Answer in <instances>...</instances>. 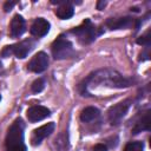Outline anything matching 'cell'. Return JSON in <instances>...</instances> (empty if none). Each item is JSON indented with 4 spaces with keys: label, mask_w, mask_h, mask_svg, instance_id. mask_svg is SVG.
Masks as SVG:
<instances>
[{
    "label": "cell",
    "mask_w": 151,
    "mask_h": 151,
    "mask_svg": "<svg viewBox=\"0 0 151 151\" xmlns=\"http://www.w3.org/2000/svg\"><path fill=\"white\" fill-rule=\"evenodd\" d=\"M132 84H133V79L123 76L116 70L100 68L90 73L79 84V91L81 96H87L90 87H97L99 85H103V86L114 87V88H125L131 86Z\"/></svg>",
    "instance_id": "cell-1"
},
{
    "label": "cell",
    "mask_w": 151,
    "mask_h": 151,
    "mask_svg": "<svg viewBox=\"0 0 151 151\" xmlns=\"http://www.w3.org/2000/svg\"><path fill=\"white\" fill-rule=\"evenodd\" d=\"M24 129L25 124L21 118H17L12 125L8 127L6 134V150L7 151H26V144L24 139Z\"/></svg>",
    "instance_id": "cell-2"
},
{
    "label": "cell",
    "mask_w": 151,
    "mask_h": 151,
    "mask_svg": "<svg viewBox=\"0 0 151 151\" xmlns=\"http://www.w3.org/2000/svg\"><path fill=\"white\" fill-rule=\"evenodd\" d=\"M71 33L76 35V38L81 42V44H91L92 41L96 40V38L101 33L98 31L96 25L91 21V19H85L81 25L74 27L71 29Z\"/></svg>",
    "instance_id": "cell-3"
},
{
    "label": "cell",
    "mask_w": 151,
    "mask_h": 151,
    "mask_svg": "<svg viewBox=\"0 0 151 151\" xmlns=\"http://www.w3.org/2000/svg\"><path fill=\"white\" fill-rule=\"evenodd\" d=\"M51 50H52L53 58L57 59V60L67 59V58H71L74 54V50H73L72 42L64 34H60L52 42Z\"/></svg>",
    "instance_id": "cell-4"
},
{
    "label": "cell",
    "mask_w": 151,
    "mask_h": 151,
    "mask_svg": "<svg viewBox=\"0 0 151 151\" xmlns=\"http://www.w3.org/2000/svg\"><path fill=\"white\" fill-rule=\"evenodd\" d=\"M34 45H35V41H34L32 38H28V39H25V40H22V41H20V42L5 46L4 50L1 51V57L7 58V57L14 54L17 58L24 59V58L33 50Z\"/></svg>",
    "instance_id": "cell-5"
},
{
    "label": "cell",
    "mask_w": 151,
    "mask_h": 151,
    "mask_svg": "<svg viewBox=\"0 0 151 151\" xmlns=\"http://www.w3.org/2000/svg\"><path fill=\"white\" fill-rule=\"evenodd\" d=\"M142 24V20L134 19L131 17H120V18H110L106 20L105 25L110 29H127L131 27H134L136 31L139 28Z\"/></svg>",
    "instance_id": "cell-6"
},
{
    "label": "cell",
    "mask_w": 151,
    "mask_h": 151,
    "mask_svg": "<svg viewBox=\"0 0 151 151\" xmlns=\"http://www.w3.org/2000/svg\"><path fill=\"white\" fill-rule=\"evenodd\" d=\"M130 105H131V100L130 99H125V100L119 101L116 105L111 106L109 109V111H107V118H109L110 124L111 125L118 124L124 118V116L127 113V111L130 109Z\"/></svg>",
    "instance_id": "cell-7"
},
{
    "label": "cell",
    "mask_w": 151,
    "mask_h": 151,
    "mask_svg": "<svg viewBox=\"0 0 151 151\" xmlns=\"http://www.w3.org/2000/svg\"><path fill=\"white\" fill-rule=\"evenodd\" d=\"M48 67V55L45 52H38L27 64V68L34 73H41Z\"/></svg>",
    "instance_id": "cell-8"
},
{
    "label": "cell",
    "mask_w": 151,
    "mask_h": 151,
    "mask_svg": "<svg viewBox=\"0 0 151 151\" xmlns=\"http://www.w3.org/2000/svg\"><path fill=\"white\" fill-rule=\"evenodd\" d=\"M54 130V123H47L35 130H33L32 132V136H31V144L33 146H37L39 145L46 137H48Z\"/></svg>",
    "instance_id": "cell-9"
},
{
    "label": "cell",
    "mask_w": 151,
    "mask_h": 151,
    "mask_svg": "<svg viewBox=\"0 0 151 151\" xmlns=\"http://www.w3.org/2000/svg\"><path fill=\"white\" fill-rule=\"evenodd\" d=\"M26 114H27V119L31 123H37L47 118L51 114V111L42 105H33L27 110Z\"/></svg>",
    "instance_id": "cell-10"
},
{
    "label": "cell",
    "mask_w": 151,
    "mask_h": 151,
    "mask_svg": "<svg viewBox=\"0 0 151 151\" xmlns=\"http://www.w3.org/2000/svg\"><path fill=\"white\" fill-rule=\"evenodd\" d=\"M52 4H57L59 5V7L55 9V15L59 19L66 20L73 17L74 14V8L73 5L70 1H65V0H52Z\"/></svg>",
    "instance_id": "cell-11"
},
{
    "label": "cell",
    "mask_w": 151,
    "mask_h": 151,
    "mask_svg": "<svg viewBox=\"0 0 151 151\" xmlns=\"http://www.w3.org/2000/svg\"><path fill=\"white\" fill-rule=\"evenodd\" d=\"M26 31V21L20 14H15L9 24V35L12 38L21 37Z\"/></svg>",
    "instance_id": "cell-12"
},
{
    "label": "cell",
    "mask_w": 151,
    "mask_h": 151,
    "mask_svg": "<svg viewBox=\"0 0 151 151\" xmlns=\"http://www.w3.org/2000/svg\"><path fill=\"white\" fill-rule=\"evenodd\" d=\"M50 27H51V25L46 19L37 18L33 21V24L31 25V29L29 31H31L32 35H34L37 38H41V37H44V35H46L48 33Z\"/></svg>",
    "instance_id": "cell-13"
},
{
    "label": "cell",
    "mask_w": 151,
    "mask_h": 151,
    "mask_svg": "<svg viewBox=\"0 0 151 151\" xmlns=\"http://www.w3.org/2000/svg\"><path fill=\"white\" fill-rule=\"evenodd\" d=\"M150 130V111H145L144 114L140 117V119L134 124L132 129V133L137 134L142 131H149Z\"/></svg>",
    "instance_id": "cell-14"
},
{
    "label": "cell",
    "mask_w": 151,
    "mask_h": 151,
    "mask_svg": "<svg viewBox=\"0 0 151 151\" xmlns=\"http://www.w3.org/2000/svg\"><path fill=\"white\" fill-rule=\"evenodd\" d=\"M100 116V111L94 106H87L85 107L80 113V119L84 123H91L96 119H98Z\"/></svg>",
    "instance_id": "cell-15"
},
{
    "label": "cell",
    "mask_w": 151,
    "mask_h": 151,
    "mask_svg": "<svg viewBox=\"0 0 151 151\" xmlns=\"http://www.w3.org/2000/svg\"><path fill=\"white\" fill-rule=\"evenodd\" d=\"M55 147L58 151H67L68 150V136L66 132L60 133L57 138H55Z\"/></svg>",
    "instance_id": "cell-16"
},
{
    "label": "cell",
    "mask_w": 151,
    "mask_h": 151,
    "mask_svg": "<svg viewBox=\"0 0 151 151\" xmlns=\"http://www.w3.org/2000/svg\"><path fill=\"white\" fill-rule=\"evenodd\" d=\"M44 87H45V81H44L42 78L35 79V80L32 83V85H31V90H32V92H34V93L41 92V91L44 90Z\"/></svg>",
    "instance_id": "cell-17"
},
{
    "label": "cell",
    "mask_w": 151,
    "mask_h": 151,
    "mask_svg": "<svg viewBox=\"0 0 151 151\" xmlns=\"http://www.w3.org/2000/svg\"><path fill=\"white\" fill-rule=\"evenodd\" d=\"M144 150V144L142 142H131L126 144L124 151H143Z\"/></svg>",
    "instance_id": "cell-18"
},
{
    "label": "cell",
    "mask_w": 151,
    "mask_h": 151,
    "mask_svg": "<svg viewBox=\"0 0 151 151\" xmlns=\"http://www.w3.org/2000/svg\"><path fill=\"white\" fill-rule=\"evenodd\" d=\"M150 42H151L150 29H147L143 35H140V37L137 39V44H138V45H143V46H145V47L150 46Z\"/></svg>",
    "instance_id": "cell-19"
},
{
    "label": "cell",
    "mask_w": 151,
    "mask_h": 151,
    "mask_svg": "<svg viewBox=\"0 0 151 151\" xmlns=\"http://www.w3.org/2000/svg\"><path fill=\"white\" fill-rule=\"evenodd\" d=\"M149 50H150V46L145 47V51L140 53V58H139V60L144 61V60H147V59H150V53H149Z\"/></svg>",
    "instance_id": "cell-20"
},
{
    "label": "cell",
    "mask_w": 151,
    "mask_h": 151,
    "mask_svg": "<svg viewBox=\"0 0 151 151\" xmlns=\"http://www.w3.org/2000/svg\"><path fill=\"white\" fill-rule=\"evenodd\" d=\"M14 5H15L14 1H7V2H5V5H4V9H5V12H9V11L13 8Z\"/></svg>",
    "instance_id": "cell-21"
},
{
    "label": "cell",
    "mask_w": 151,
    "mask_h": 151,
    "mask_svg": "<svg viewBox=\"0 0 151 151\" xmlns=\"http://www.w3.org/2000/svg\"><path fill=\"white\" fill-rule=\"evenodd\" d=\"M92 151H107V147L104 144H97V145H94Z\"/></svg>",
    "instance_id": "cell-22"
},
{
    "label": "cell",
    "mask_w": 151,
    "mask_h": 151,
    "mask_svg": "<svg viewBox=\"0 0 151 151\" xmlns=\"http://www.w3.org/2000/svg\"><path fill=\"white\" fill-rule=\"evenodd\" d=\"M105 6H106V1H98L97 2V9H100L101 11Z\"/></svg>",
    "instance_id": "cell-23"
},
{
    "label": "cell",
    "mask_w": 151,
    "mask_h": 151,
    "mask_svg": "<svg viewBox=\"0 0 151 151\" xmlns=\"http://www.w3.org/2000/svg\"><path fill=\"white\" fill-rule=\"evenodd\" d=\"M1 66H2V65H1V61H0V70H1Z\"/></svg>",
    "instance_id": "cell-24"
},
{
    "label": "cell",
    "mask_w": 151,
    "mask_h": 151,
    "mask_svg": "<svg viewBox=\"0 0 151 151\" xmlns=\"http://www.w3.org/2000/svg\"><path fill=\"white\" fill-rule=\"evenodd\" d=\"M0 100H1V96H0Z\"/></svg>",
    "instance_id": "cell-25"
}]
</instances>
